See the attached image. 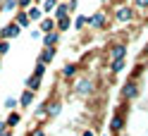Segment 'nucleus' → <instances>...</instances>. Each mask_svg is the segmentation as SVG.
<instances>
[{
    "label": "nucleus",
    "mask_w": 148,
    "mask_h": 136,
    "mask_svg": "<svg viewBox=\"0 0 148 136\" xmlns=\"http://www.w3.org/2000/svg\"><path fill=\"white\" fill-rule=\"evenodd\" d=\"M138 96V86H136V81H129V84L122 88V98H127V100H132V98Z\"/></svg>",
    "instance_id": "nucleus-3"
},
{
    "label": "nucleus",
    "mask_w": 148,
    "mask_h": 136,
    "mask_svg": "<svg viewBox=\"0 0 148 136\" xmlns=\"http://www.w3.org/2000/svg\"><path fill=\"white\" fill-rule=\"evenodd\" d=\"M5 136H12V131H7V134H5Z\"/></svg>",
    "instance_id": "nucleus-33"
},
{
    "label": "nucleus",
    "mask_w": 148,
    "mask_h": 136,
    "mask_svg": "<svg viewBox=\"0 0 148 136\" xmlns=\"http://www.w3.org/2000/svg\"><path fill=\"white\" fill-rule=\"evenodd\" d=\"M19 3V7H31V0H17Z\"/></svg>",
    "instance_id": "nucleus-30"
},
{
    "label": "nucleus",
    "mask_w": 148,
    "mask_h": 136,
    "mask_svg": "<svg viewBox=\"0 0 148 136\" xmlns=\"http://www.w3.org/2000/svg\"><path fill=\"white\" fill-rule=\"evenodd\" d=\"M45 67H48V65L38 62V65H36V69H34V77H43V74H45Z\"/></svg>",
    "instance_id": "nucleus-24"
},
{
    "label": "nucleus",
    "mask_w": 148,
    "mask_h": 136,
    "mask_svg": "<svg viewBox=\"0 0 148 136\" xmlns=\"http://www.w3.org/2000/svg\"><path fill=\"white\" fill-rule=\"evenodd\" d=\"M17 105H19V100H17V98H12V96L5 98V107H7V110H14Z\"/></svg>",
    "instance_id": "nucleus-23"
},
{
    "label": "nucleus",
    "mask_w": 148,
    "mask_h": 136,
    "mask_svg": "<svg viewBox=\"0 0 148 136\" xmlns=\"http://www.w3.org/2000/svg\"><path fill=\"white\" fill-rule=\"evenodd\" d=\"M134 5L138 10H148V0H134Z\"/></svg>",
    "instance_id": "nucleus-27"
},
{
    "label": "nucleus",
    "mask_w": 148,
    "mask_h": 136,
    "mask_svg": "<svg viewBox=\"0 0 148 136\" xmlns=\"http://www.w3.org/2000/svg\"><path fill=\"white\" fill-rule=\"evenodd\" d=\"M88 19H91V17H84V14L77 17V22H74V29H84V26L88 24Z\"/></svg>",
    "instance_id": "nucleus-22"
},
{
    "label": "nucleus",
    "mask_w": 148,
    "mask_h": 136,
    "mask_svg": "<svg viewBox=\"0 0 148 136\" xmlns=\"http://www.w3.org/2000/svg\"><path fill=\"white\" fill-rule=\"evenodd\" d=\"M74 74H77V65H64V69H62V77H74Z\"/></svg>",
    "instance_id": "nucleus-21"
},
{
    "label": "nucleus",
    "mask_w": 148,
    "mask_h": 136,
    "mask_svg": "<svg viewBox=\"0 0 148 136\" xmlns=\"http://www.w3.org/2000/svg\"><path fill=\"white\" fill-rule=\"evenodd\" d=\"M67 29H69V17L62 19V22H58V31H67Z\"/></svg>",
    "instance_id": "nucleus-25"
},
{
    "label": "nucleus",
    "mask_w": 148,
    "mask_h": 136,
    "mask_svg": "<svg viewBox=\"0 0 148 136\" xmlns=\"http://www.w3.org/2000/svg\"><path fill=\"white\" fill-rule=\"evenodd\" d=\"M81 136H93V131H91V129H86V131L81 134Z\"/></svg>",
    "instance_id": "nucleus-31"
},
{
    "label": "nucleus",
    "mask_w": 148,
    "mask_h": 136,
    "mask_svg": "<svg viewBox=\"0 0 148 136\" xmlns=\"http://www.w3.org/2000/svg\"><path fill=\"white\" fill-rule=\"evenodd\" d=\"M7 131H10V126H7V122H0V136H5Z\"/></svg>",
    "instance_id": "nucleus-29"
},
{
    "label": "nucleus",
    "mask_w": 148,
    "mask_h": 136,
    "mask_svg": "<svg viewBox=\"0 0 148 136\" xmlns=\"http://www.w3.org/2000/svg\"><path fill=\"white\" fill-rule=\"evenodd\" d=\"M0 60H3V57H0Z\"/></svg>",
    "instance_id": "nucleus-35"
},
{
    "label": "nucleus",
    "mask_w": 148,
    "mask_h": 136,
    "mask_svg": "<svg viewBox=\"0 0 148 136\" xmlns=\"http://www.w3.org/2000/svg\"><path fill=\"white\" fill-rule=\"evenodd\" d=\"M132 14H134V12L129 10V7H119V10H117V14H115V17H117L119 22H129V19H132Z\"/></svg>",
    "instance_id": "nucleus-12"
},
{
    "label": "nucleus",
    "mask_w": 148,
    "mask_h": 136,
    "mask_svg": "<svg viewBox=\"0 0 148 136\" xmlns=\"http://www.w3.org/2000/svg\"><path fill=\"white\" fill-rule=\"evenodd\" d=\"M69 5L67 3H64V5H60L58 7V10H55V22H62V19H67V17H69Z\"/></svg>",
    "instance_id": "nucleus-5"
},
{
    "label": "nucleus",
    "mask_w": 148,
    "mask_h": 136,
    "mask_svg": "<svg viewBox=\"0 0 148 136\" xmlns=\"http://www.w3.org/2000/svg\"><path fill=\"white\" fill-rule=\"evenodd\" d=\"M53 57H55V48H43V53L38 55V62L48 65V62H53Z\"/></svg>",
    "instance_id": "nucleus-7"
},
{
    "label": "nucleus",
    "mask_w": 148,
    "mask_h": 136,
    "mask_svg": "<svg viewBox=\"0 0 148 136\" xmlns=\"http://www.w3.org/2000/svg\"><path fill=\"white\" fill-rule=\"evenodd\" d=\"M26 12H29V19L31 22H43V10H41V7H29Z\"/></svg>",
    "instance_id": "nucleus-11"
},
{
    "label": "nucleus",
    "mask_w": 148,
    "mask_h": 136,
    "mask_svg": "<svg viewBox=\"0 0 148 136\" xmlns=\"http://www.w3.org/2000/svg\"><path fill=\"white\" fill-rule=\"evenodd\" d=\"M31 103H34V91L24 88V93H22V98H19V105H22V107H31Z\"/></svg>",
    "instance_id": "nucleus-6"
},
{
    "label": "nucleus",
    "mask_w": 148,
    "mask_h": 136,
    "mask_svg": "<svg viewBox=\"0 0 148 136\" xmlns=\"http://www.w3.org/2000/svg\"><path fill=\"white\" fill-rule=\"evenodd\" d=\"M14 22L17 24H19V26H29V12H26V10H22V12H17V17H14Z\"/></svg>",
    "instance_id": "nucleus-14"
},
{
    "label": "nucleus",
    "mask_w": 148,
    "mask_h": 136,
    "mask_svg": "<svg viewBox=\"0 0 148 136\" xmlns=\"http://www.w3.org/2000/svg\"><path fill=\"white\" fill-rule=\"evenodd\" d=\"M124 65H127V60H115V62H110V72H112V74H117V72L124 69Z\"/></svg>",
    "instance_id": "nucleus-18"
},
{
    "label": "nucleus",
    "mask_w": 148,
    "mask_h": 136,
    "mask_svg": "<svg viewBox=\"0 0 148 136\" xmlns=\"http://www.w3.org/2000/svg\"><path fill=\"white\" fill-rule=\"evenodd\" d=\"M91 91H93V84H91V81H79L77 84V93L79 96H86V93H91Z\"/></svg>",
    "instance_id": "nucleus-10"
},
{
    "label": "nucleus",
    "mask_w": 148,
    "mask_h": 136,
    "mask_svg": "<svg viewBox=\"0 0 148 136\" xmlns=\"http://www.w3.org/2000/svg\"><path fill=\"white\" fill-rule=\"evenodd\" d=\"M105 14L103 12H98V14H93V17H91V19H88V26H96V29H103V26H105Z\"/></svg>",
    "instance_id": "nucleus-4"
},
{
    "label": "nucleus",
    "mask_w": 148,
    "mask_h": 136,
    "mask_svg": "<svg viewBox=\"0 0 148 136\" xmlns=\"http://www.w3.org/2000/svg\"><path fill=\"white\" fill-rule=\"evenodd\" d=\"M122 136H124V134H122Z\"/></svg>",
    "instance_id": "nucleus-36"
},
{
    "label": "nucleus",
    "mask_w": 148,
    "mask_h": 136,
    "mask_svg": "<svg viewBox=\"0 0 148 136\" xmlns=\"http://www.w3.org/2000/svg\"><path fill=\"white\" fill-rule=\"evenodd\" d=\"M55 26H58V22H55V19H48V17H45V19L41 22V31H43V33H50V31H58V29H55Z\"/></svg>",
    "instance_id": "nucleus-8"
},
{
    "label": "nucleus",
    "mask_w": 148,
    "mask_h": 136,
    "mask_svg": "<svg viewBox=\"0 0 148 136\" xmlns=\"http://www.w3.org/2000/svg\"><path fill=\"white\" fill-rule=\"evenodd\" d=\"M26 88L29 91H38L41 88V77H29L26 79Z\"/></svg>",
    "instance_id": "nucleus-17"
},
{
    "label": "nucleus",
    "mask_w": 148,
    "mask_h": 136,
    "mask_svg": "<svg viewBox=\"0 0 148 136\" xmlns=\"http://www.w3.org/2000/svg\"><path fill=\"white\" fill-rule=\"evenodd\" d=\"M58 43V31H50V33H43V45L45 48H53Z\"/></svg>",
    "instance_id": "nucleus-9"
},
{
    "label": "nucleus",
    "mask_w": 148,
    "mask_h": 136,
    "mask_svg": "<svg viewBox=\"0 0 148 136\" xmlns=\"http://www.w3.org/2000/svg\"><path fill=\"white\" fill-rule=\"evenodd\" d=\"M127 57V45H122V43H117V45H112V50H110V60H124Z\"/></svg>",
    "instance_id": "nucleus-2"
},
{
    "label": "nucleus",
    "mask_w": 148,
    "mask_h": 136,
    "mask_svg": "<svg viewBox=\"0 0 148 136\" xmlns=\"http://www.w3.org/2000/svg\"><path fill=\"white\" fill-rule=\"evenodd\" d=\"M29 136H45V131H43V126H36V129H34Z\"/></svg>",
    "instance_id": "nucleus-28"
},
{
    "label": "nucleus",
    "mask_w": 148,
    "mask_h": 136,
    "mask_svg": "<svg viewBox=\"0 0 148 136\" xmlns=\"http://www.w3.org/2000/svg\"><path fill=\"white\" fill-rule=\"evenodd\" d=\"M22 31V26L17 24V22H10V24H5L3 26V31H0V41H10V38H17Z\"/></svg>",
    "instance_id": "nucleus-1"
},
{
    "label": "nucleus",
    "mask_w": 148,
    "mask_h": 136,
    "mask_svg": "<svg viewBox=\"0 0 148 136\" xmlns=\"http://www.w3.org/2000/svg\"><path fill=\"white\" fill-rule=\"evenodd\" d=\"M36 3H41V0H36Z\"/></svg>",
    "instance_id": "nucleus-34"
},
{
    "label": "nucleus",
    "mask_w": 148,
    "mask_h": 136,
    "mask_svg": "<svg viewBox=\"0 0 148 136\" xmlns=\"http://www.w3.org/2000/svg\"><path fill=\"white\" fill-rule=\"evenodd\" d=\"M110 129H112V131H122V129H124V120H122V115H115V117H112V122H110Z\"/></svg>",
    "instance_id": "nucleus-13"
},
{
    "label": "nucleus",
    "mask_w": 148,
    "mask_h": 136,
    "mask_svg": "<svg viewBox=\"0 0 148 136\" xmlns=\"http://www.w3.org/2000/svg\"><path fill=\"white\" fill-rule=\"evenodd\" d=\"M7 50H10V41H0V57H3Z\"/></svg>",
    "instance_id": "nucleus-26"
},
{
    "label": "nucleus",
    "mask_w": 148,
    "mask_h": 136,
    "mask_svg": "<svg viewBox=\"0 0 148 136\" xmlns=\"http://www.w3.org/2000/svg\"><path fill=\"white\" fill-rule=\"evenodd\" d=\"M60 110H62V105H60V103L48 105V117H58V115H60Z\"/></svg>",
    "instance_id": "nucleus-20"
},
{
    "label": "nucleus",
    "mask_w": 148,
    "mask_h": 136,
    "mask_svg": "<svg viewBox=\"0 0 148 136\" xmlns=\"http://www.w3.org/2000/svg\"><path fill=\"white\" fill-rule=\"evenodd\" d=\"M3 3H5V0H0V10H3Z\"/></svg>",
    "instance_id": "nucleus-32"
},
{
    "label": "nucleus",
    "mask_w": 148,
    "mask_h": 136,
    "mask_svg": "<svg viewBox=\"0 0 148 136\" xmlns=\"http://www.w3.org/2000/svg\"><path fill=\"white\" fill-rule=\"evenodd\" d=\"M17 7H19L17 0H5V3H3V12H14Z\"/></svg>",
    "instance_id": "nucleus-19"
},
{
    "label": "nucleus",
    "mask_w": 148,
    "mask_h": 136,
    "mask_svg": "<svg viewBox=\"0 0 148 136\" xmlns=\"http://www.w3.org/2000/svg\"><path fill=\"white\" fill-rule=\"evenodd\" d=\"M58 0H43V7H41V10H43V14H50L53 10H58Z\"/></svg>",
    "instance_id": "nucleus-15"
},
{
    "label": "nucleus",
    "mask_w": 148,
    "mask_h": 136,
    "mask_svg": "<svg viewBox=\"0 0 148 136\" xmlns=\"http://www.w3.org/2000/svg\"><path fill=\"white\" fill-rule=\"evenodd\" d=\"M5 122H7V126H10V129H14V126L22 122V115H19V112H10V117H7Z\"/></svg>",
    "instance_id": "nucleus-16"
}]
</instances>
